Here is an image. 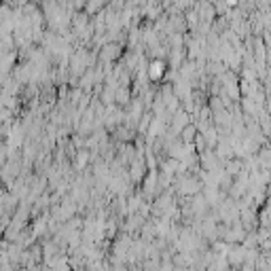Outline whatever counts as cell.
Segmentation results:
<instances>
[{
  "instance_id": "7a4b0ae2",
  "label": "cell",
  "mask_w": 271,
  "mask_h": 271,
  "mask_svg": "<svg viewBox=\"0 0 271 271\" xmlns=\"http://www.w3.org/2000/svg\"><path fill=\"white\" fill-rule=\"evenodd\" d=\"M168 62L165 60H151V64H148V79H151V83H159V80L165 79V74H168Z\"/></svg>"
},
{
  "instance_id": "5b68a950",
  "label": "cell",
  "mask_w": 271,
  "mask_h": 271,
  "mask_svg": "<svg viewBox=\"0 0 271 271\" xmlns=\"http://www.w3.org/2000/svg\"><path fill=\"white\" fill-rule=\"evenodd\" d=\"M131 100H134V91H131L129 87H119L117 89V106H125L128 108Z\"/></svg>"
},
{
  "instance_id": "6da1fadb",
  "label": "cell",
  "mask_w": 271,
  "mask_h": 271,
  "mask_svg": "<svg viewBox=\"0 0 271 271\" xmlns=\"http://www.w3.org/2000/svg\"><path fill=\"white\" fill-rule=\"evenodd\" d=\"M123 47H121V43H108L104 45V47L100 49V62H106V64H114L117 60H123Z\"/></svg>"
},
{
  "instance_id": "3957f363",
  "label": "cell",
  "mask_w": 271,
  "mask_h": 271,
  "mask_svg": "<svg viewBox=\"0 0 271 271\" xmlns=\"http://www.w3.org/2000/svg\"><path fill=\"white\" fill-rule=\"evenodd\" d=\"M246 255H248V250L241 244H238V246H231L229 248V255H227V261H229V265L231 267H235V269H241V265L246 263Z\"/></svg>"
},
{
  "instance_id": "277c9868",
  "label": "cell",
  "mask_w": 271,
  "mask_h": 271,
  "mask_svg": "<svg viewBox=\"0 0 271 271\" xmlns=\"http://www.w3.org/2000/svg\"><path fill=\"white\" fill-rule=\"evenodd\" d=\"M94 159V155H91V151H87V148H83V151H79L77 153V157L72 159V163H74V168H77L79 172H83L85 168L89 165V161Z\"/></svg>"
}]
</instances>
